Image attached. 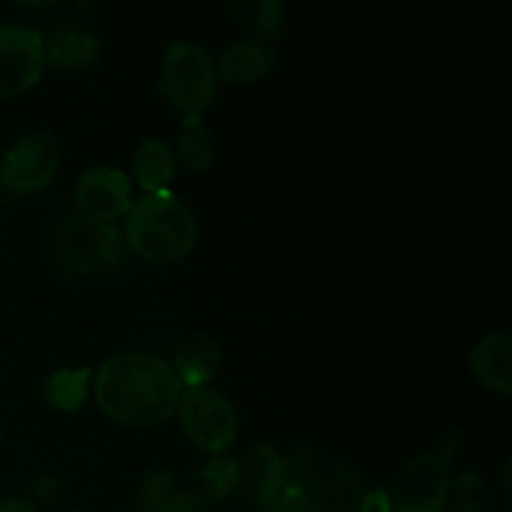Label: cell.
I'll list each match as a JSON object with an SVG mask.
<instances>
[{"instance_id":"cell-5","label":"cell","mask_w":512,"mask_h":512,"mask_svg":"<svg viewBox=\"0 0 512 512\" xmlns=\"http://www.w3.org/2000/svg\"><path fill=\"white\" fill-rule=\"evenodd\" d=\"M160 85L168 103L183 118H200L210 108L218 88V75L208 50L190 40H178L163 55Z\"/></svg>"},{"instance_id":"cell-4","label":"cell","mask_w":512,"mask_h":512,"mask_svg":"<svg viewBox=\"0 0 512 512\" xmlns=\"http://www.w3.org/2000/svg\"><path fill=\"white\" fill-rule=\"evenodd\" d=\"M460 443L463 435L448 433L433 450L410 460L388 495L390 512H443L453 488V460Z\"/></svg>"},{"instance_id":"cell-8","label":"cell","mask_w":512,"mask_h":512,"mask_svg":"<svg viewBox=\"0 0 512 512\" xmlns=\"http://www.w3.org/2000/svg\"><path fill=\"white\" fill-rule=\"evenodd\" d=\"M43 38L38 30L0 23V98L28 93L43 78Z\"/></svg>"},{"instance_id":"cell-12","label":"cell","mask_w":512,"mask_h":512,"mask_svg":"<svg viewBox=\"0 0 512 512\" xmlns=\"http://www.w3.org/2000/svg\"><path fill=\"white\" fill-rule=\"evenodd\" d=\"M43 38V63L55 70H83L100 55V43L93 33L78 25H53Z\"/></svg>"},{"instance_id":"cell-3","label":"cell","mask_w":512,"mask_h":512,"mask_svg":"<svg viewBox=\"0 0 512 512\" xmlns=\"http://www.w3.org/2000/svg\"><path fill=\"white\" fill-rule=\"evenodd\" d=\"M50 258L55 268L68 278L108 273L125 258L123 233L115 223L73 213L55 228L50 240Z\"/></svg>"},{"instance_id":"cell-25","label":"cell","mask_w":512,"mask_h":512,"mask_svg":"<svg viewBox=\"0 0 512 512\" xmlns=\"http://www.w3.org/2000/svg\"><path fill=\"white\" fill-rule=\"evenodd\" d=\"M163 512H210V508L200 503L193 493H178Z\"/></svg>"},{"instance_id":"cell-19","label":"cell","mask_w":512,"mask_h":512,"mask_svg":"<svg viewBox=\"0 0 512 512\" xmlns=\"http://www.w3.org/2000/svg\"><path fill=\"white\" fill-rule=\"evenodd\" d=\"M88 385H90V370L88 368H63L53 373L45 383V400L53 408L65 410H78L80 405L88 398Z\"/></svg>"},{"instance_id":"cell-28","label":"cell","mask_w":512,"mask_h":512,"mask_svg":"<svg viewBox=\"0 0 512 512\" xmlns=\"http://www.w3.org/2000/svg\"><path fill=\"white\" fill-rule=\"evenodd\" d=\"M0 512H38V510H35L30 503H25V500H5V503H0Z\"/></svg>"},{"instance_id":"cell-26","label":"cell","mask_w":512,"mask_h":512,"mask_svg":"<svg viewBox=\"0 0 512 512\" xmlns=\"http://www.w3.org/2000/svg\"><path fill=\"white\" fill-rule=\"evenodd\" d=\"M33 493L38 495L43 503H50V500L58 495V480L50 478V475H40V478L33 483Z\"/></svg>"},{"instance_id":"cell-22","label":"cell","mask_w":512,"mask_h":512,"mask_svg":"<svg viewBox=\"0 0 512 512\" xmlns=\"http://www.w3.org/2000/svg\"><path fill=\"white\" fill-rule=\"evenodd\" d=\"M175 495H178V490H175V473L168 468H160L145 475L138 488V495H135V503H138L140 512H163L173 503Z\"/></svg>"},{"instance_id":"cell-9","label":"cell","mask_w":512,"mask_h":512,"mask_svg":"<svg viewBox=\"0 0 512 512\" xmlns=\"http://www.w3.org/2000/svg\"><path fill=\"white\" fill-rule=\"evenodd\" d=\"M133 205V183L128 175L110 165H95L80 175L75 185V210L85 218L115 223Z\"/></svg>"},{"instance_id":"cell-15","label":"cell","mask_w":512,"mask_h":512,"mask_svg":"<svg viewBox=\"0 0 512 512\" xmlns=\"http://www.w3.org/2000/svg\"><path fill=\"white\" fill-rule=\"evenodd\" d=\"M512 340L508 333H490L470 353V368L488 390L510 395L512 390Z\"/></svg>"},{"instance_id":"cell-27","label":"cell","mask_w":512,"mask_h":512,"mask_svg":"<svg viewBox=\"0 0 512 512\" xmlns=\"http://www.w3.org/2000/svg\"><path fill=\"white\" fill-rule=\"evenodd\" d=\"M358 512H390V500L385 490H375V493H368L365 503L360 505Z\"/></svg>"},{"instance_id":"cell-14","label":"cell","mask_w":512,"mask_h":512,"mask_svg":"<svg viewBox=\"0 0 512 512\" xmlns=\"http://www.w3.org/2000/svg\"><path fill=\"white\" fill-rule=\"evenodd\" d=\"M220 345L210 335L198 333L185 338L173 353V373L183 383V388H205L210 378L220 368Z\"/></svg>"},{"instance_id":"cell-21","label":"cell","mask_w":512,"mask_h":512,"mask_svg":"<svg viewBox=\"0 0 512 512\" xmlns=\"http://www.w3.org/2000/svg\"><path fill=\"white\" fill-rule=\"evenodd\" d=\"M450 493H453V512H495L493 490L473 470L460 475Z\"/></svg>"},{"instance_id":"cell-24","label":"cell","mask_w":512,"mask_h":512,"mask_svg":"<svg viewBox=\"0 0 512 512\" xmlns=\"http://www.w3.org/2000/svg\"><path fill=\"white\" fill-rule=\"evenodd\" d=\"M265 512H315L313 505L308 503L303 493H295V490H285L273 505Z\"/></svg>"},{"instance_id":"cell-13","label":"cell","mask_w":512,"mask_h":512,"mask_svg":"<svg viewBox=\"0 0 512 512\" xmlns=\"http://www.w3.org/2000/svg\"><path fill=\"white\" fill-rule=\"evenodd\" d=\"M273 60V45L265 43V40H238L223 50L215 75H220L230 85L258 83L260 78L270 73Z\"/></svg>"},{"instance_id":"cell-23","label":"cell","mask_w":512,"mask_h":512,"mask_svg":"<svg viewBox=\"0 0 512 512\" xmlns=\"http://www.w3.org/2000/svg\"><path fill=\"white\" fill-rule=\"evenodd\" d=\"M320 463L315 458V453L305 445H295L290 448V453L283 458V480L285 490H295V493H303L308 490L310 480L318 473Z\"/></svg>"},{"instance_id":"cell-2","label":"cell","mask_w":512,"mask_h":512,"mask_svg":"<svg viewBox=\"0 0 512 512\" xmlns=\"http://www.w3.org/2000/svg\"><path fill=\"white\" fill-rule=\"evenodd\" d=\"M198 225L170 190L135 200L125 220V240L148 263H178L193 250Z\"/></svg>"},{"instance_id":"cell-6","label":"cell","mask_w":512,"mask_h":512,"mask_svg":"<svg viewBox=\"0 0 512 512\" xmlns=\"http://www.w3.org/2000/svg\"><path fill=\"white\" fill-rule=\"evenodd\" d=\"M178 413L185 435L205 453H225L238 438V415L218 390L185 388Z\"/></svg>"},{"instance_id":"cell-1","label":"cell","mask_w":512,"mask_h":512,"mask_svg":"<svg viewBox=\"0 0 512 512\" xmlns=\"http://www.w3.org/2000/svg\"><path fill=\"white\" fill-rule=\"evenodd\" d=\"M183 390L173 368L148 353L113 355L95 375V403L125 428L163 425L178 410Z\"/></svg>"},{"instance_id":"cell-31","label":"cell","mask_w":512,"mask_h":512,"mask_svg":"<svg viewBox=\"0 0 512 512\" xmlns=\"http://www.w3.org/2000/svg\"><path fill=\"white\" fill-rule=\"evenodd\" d=\"M70 512H78V510H70Z\"/></svg>"},{"instance_id":"cell-30","label":"cell","mask_w":512,"mask_h":512,"mask_svg":"<svg viewBox=\"0 0 512 512\" xmlns=\"http://www.w3.org/2000/svg\"><path fill=\"white\" fill-rule=\"evenodd\" d=\"M243 512H253V510H243Z\"/></svg>"},{"instance_id":"cell-29","label":"cell","mask_w":512,"mask_h":512,"mask_svg":"<svg viewBox=\"0 0 512 512\" xmlns=\"http://www.w3.org/2000/svg\"><path fill=\"white\" fill-rule=\"evenodd\" d=\"M0 443H3V433H0Z\"/></svg>"},{"instance_id":"cell-16","label":"cell","mask_w":512,"mask_h":512,"mask_svg":"<svg viewBox=\"0 0 512 512\" xmlns=\"http://www.w3.org/2000/svg\"><path fill=\"white\" fill-rule=\"evenodd\" d=\"M133 175L148 195L168 188L175 175L173 148L160 138L143 140L133 155Z\"/></svg>"},{"instance_id":"cell-20","label":"cell","mask_w":512,"mask_h":512,"mask_svg":"<svg viewBox=\"0 0 512 512\" xmlns=\"http://www.w3.org/2000/svg\"><path fill=\"white\" fill-rule=\"evenodd\" d=\"M228 13L243 28L253 30L260 38L270 40L283 28L285 5L280 0H248V3H230Z\"/></svg>"},{"instance_id":"cell-10","label":"cell","mask_w":512,"mask_h":512,"mask_svg":"<svg viewBox=\"0 0 512 512\" xmlns=\"http://www.w3.org/2000/svg\"><path fill=\"white\" fill-rule=\"evenodd\" d=\"M240 498L253 512H265L285 493L283 455L270 445H255L238 460Z\"/></svg>"},{"instance_id":"cell-11","label":"cell","mask_w":512,"mask_h":512,"mask_svg":"<svg viewBox=\"0 0 512 512\" xmlns=\"http://www.w3.org/2000/svg\"><path fill=\"white\" fill-rule=\"evenodd\" d=\"M305 498L315 512H358L368 498L363 478L343 463L320 465Z\"/></svg>"},{"instance_id":"cell-18","label":"cell","mask_w":512,"mask_h":512,"mask_svg":"<svg viewBox=\"0 0 512 512\" xmlns=\"http://www.w3.org/2000/svg\"><path fill=\"white\" fill-rule=\"evenodd\" d=\"M235 488H238V465H235V460L218 455V458L208 460L200 468V473L195 475L193 495L203 505L213 508V505H220L223 500H228Z\"/></svg>"},{"instance_id":"cell-7","label":"cell","mask_w":512,"mask_h":512,"mask_svg":"<svg viewBox=\"0 0 512 512\" xmlns=\"http://www.w3.org/2000/svg\"><path fill=\"white\" fill-rule=\"evenodd\" d=\"M60 168V150L48 135H23L0 160V185L13 195L43 190Z\"/></svg>"},{"instance_id":"cell-17","label":"cell","mask_w":512,"mask_h":512,"mask_svg":"<svg viewBox=\"0 0 512 512\" xmlns=\"http://www.w3.org/2000/svg\"><path fill=\"white\" fill-rule=\"evenodd\" d=\"M175 160L183 163L188 173H205L215 163V143L203 118H183V128L178 135V155Z\"/></svg>"}]
</instances>
